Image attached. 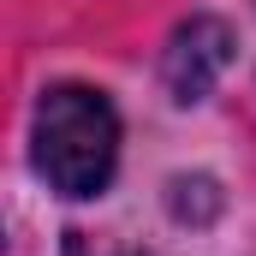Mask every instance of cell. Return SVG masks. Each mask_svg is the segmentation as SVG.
<instances>
[{"instance_id":"6da1fadb","label":"cell","mask_w":256,"mask_h":256,"mask_svg":"<svg viewBox=\"0 0 256 256\" xmlns=\"http://www.w3.org/2000/svg\"><path fill=\"white\" fill-rule=\"evenodd\" d=\"M120 161V120L108 108V96L60 84L42 96L36 108V167L60 196H96L108 191Z\"/></svg>"},{"instance_id":"7a4b0ae2","label":"cell","mask_w":256,"mask_h":256,"mask_svg":"<svg viewBox=\"0 0 256 256\" xmlns=\"http://www.w3.org/2000/svg\"><path fill=\"white\" fill-rule=\"evenodd\" d=\"M232 60V30L220 18H191L179 24V36L167 42V60H161V78L173 90V102H202L214 90V78Z\"/></svg>"}]
</instances>
